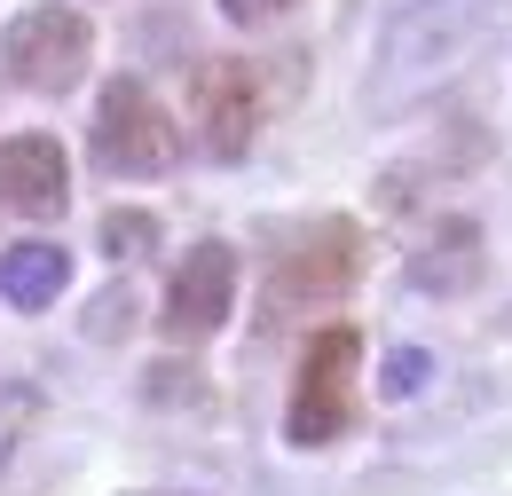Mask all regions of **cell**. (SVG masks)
<instances>
[{
  "label": "cell",
  "mask_w": 512,
  "mask_h": 496,
  "mask_svg": "<svg viewBox=\"0 0 512 496\" xmlns=\"http://www.w3.org/2000/svg\"><path fill=\"white\" fill-rule=\"evenodd\" d=\"M363 284V229L355 221H308L292 245L268 260V292H260V323L268 315H316L347 300Z\"/></svg>",
  "instance_id": "cell-1"
},
{
  "label": "cell",
  "mask_w": 512,
  "mask_h": 496,
  "mask_svg": "<svg viewBox=\"0 0 512 496\" xmlns=\"http://www.w3.org/2000/svg\"><path fill=\"white\" fill-rule=\"evenodd\" d=\"M355 363H363V331L355 323H323L300 355L292 378V410H284V441L292 449H331L355 426Z\"/></svg>",
  "instance_id": "cell-2"
},
{
  "label": "cell",
  "mask_w": 512,
  "mask_h": 496,
  "mask_svg": "<svg viewBox=\"0 0 512 496\" xmlns=\"http://www.w3.org/2000/svg\"><path fill=\"white\" fill-rule=\"evenodd\" d=\"M95 166L119 174V182H142V174H166L182 158V134L166 119V103L142 87V79H111L103 103H95Z\"/></svg>",
  "instance_id": "cell-3"
},
{
  "label": "cell",
  "mask_w": 512,
  "mask_h": 496,
  "mask_svg": "<svg viewBox=\"0 0 512 496\" xmlns=\"http://www.w3.org/2000/svg\"><path fill=\"white\" fill-rule=\"evenodd\" d=\"M87 56H95L87 8H24V16H8V32H0L8 79L32 87V95H71L79 71H87Z\"/></svg>",
  "instance_id": "cell-4"
},
{
  "label": "cell",
  "mask_w": 512,
  "mask_h": 496,
  "mask_svg": "<svg viewBox=\"0 0 512 496\" xmlns=\"http://www.w3.org/2000/svg\"><path fill=\"white\" fill-rule=\"evenodd\" d=\"M190 111H197V142L213 158H245L268 111V71L245 56H213L190 71Z\"/></svg>",
  "instance_id": "cell-5"
},
{
  "label": "cell",
  "mask_w": 512,
  "mask_h": 496,
  "mask_svg": "<svg viewBox=\"0 0 512 496\" xmlns=\"http://www.w3.org/2000/svg\"><path fill=\"white\" fill-rule=\"evenodd\" d=\"M229 308H237V252L190 245L182 268H174V284H166V300H158V331L174 347H197V339H213L229 323Z\"/></svg>",
  "instance_id": "cell-6"
},
{
  "label": "cell",
  "mask_w": 512,
  "mask_h": 496,
  "mask_svg": "<svg viewBox=\"0 0 512 496\" xmlns=\"http://www.w3.org/2000/svg\"><path fill=\"white\" fill-rule=\"evenodd\" d=\"M473 32H481V8H473V0H410V8L386 24V71L426 79V71H442Z\"/></svg>",
  "instance_id": "cell-7"
},
{
  "label": "cell",
  "mask_w": 512,
  "mask_h": 496,
  "mask_svg": "<svg viewBox=\"0 0 512 496\" xmlns=\"http://www.w3.org/2000/svg\"><path fill=\"white\" fill-rule=\"evenodd\" d=\"M0 205L24 221H56L71 205V158L56 134H8L0 142Z\"/></svg>",
  "instance_id": "cell-8"
},
{
  "label": "cell",
  "mask_w": 512,
  "mask_h": 496,
  "mask_svg": "<svg viewBox=\"0 0 512 496\" xmlns=\"http://www.w3.org/2000/svg\"><path fill=\"white\" fill-rule=\"evenodd\" d=\"M64 284H71V252L64 245L32 237V245H8V252H0V300H8V308L40 315V308L64 300Z\"/></svg>",
  "instance_id": "cell-9"
},
{
  "label": "cell",
  "mask_w": 512,
  "mask_h": 496,
  "mask_svg": "<svg viewBox=\"0 0 512 496\" xmlns=\"http://www.w3.org/2000/svg\"><path fill=\"white\" fill-rule=\"evenodd\" d=\"M410 284H418V292H473V284H481V229H473V221H442V229H434V237H426V245L410 252Z\"/></svg>",
  "instance_id": "cell-10"
},
{
  "label": "cell",
  "mask_w": 512,
  "mask_h": 496,
  "mask_svg": "<svg viewBox=\"0 0 512 496\" xmlns=\"http://www.w3.org/2000/svg\"><path fill=\"white\" fill-rule=\"evenodd\" d=\"M158 252V213H111L103 221V260H119V268H134V260H150Z\"/></svg>",
  "instance_id": "cell-11"
},
{
  "label": "cell",
  "mask_w": 512,
  "mask_h": 496,
  "mask_svg": "<svg viewBox=\"0 0 512 496\" xmlns=\"http://www.w3.org/2000/svg\"><path fill=\"white\" fill-rule=\"evenodd\" d=\"M40 426V386H0V473L16 457V441Z\"/></svg>",
  "instance_id": "cell-12"
},
{
  "label": "cell",
  "mask_w": 512,
  "mask_h": 496,
  "mask_svg": "<svg viewBox=\"0 0 512 496\" xmlns=\"http://www.w3.org/2000/svg\"><path fill=\"white\" fill-rule=\"evenodd\" d=\"M426 378H434V355H426V347H394V355H386V402L426 394Z\"/></svg>",
  "instance_id": "cell-13"
},
{
  "label": "cell",
  "mask_w": 512,
  "mask_h": 496,
  "mask_svg": "<svg viewBox=\"0 0 512 496\" xmlns=\"http://www.w3.org/2000/svg\"><path fill=\"white\" fill-rule=\"evenodd\" d=\"M229 24H245V32H260V24H276V16H292L300 0H213Z\"/></svg>",
  "instance_id": "cell-14"
},
{
  "label": "cell",
  "mask_w": 512,
  "mask_h": 496,
  "mask_svg": "<svg viewBox=\"0 0 512 496\" xmlns=\"http://www.w3.org/2000/svg\"><path fill=\"white\" fill-rule=\"evenodd\" d=\"M190 386H197L190 371H174V363H166V371H150V402H190Z\"/></svg>",
  "instance_id": "cell-15"
},
{
  "label": "cell",
  "mask_w": 512,
  "mask_h": 496,
  "mask_svg": "<svg viewBox=\"0 0 512 496\" xmlns=\"http://www.w3.org/2000/svg\"><path fill=\"white\" fill-rule=\"evenodd\" d=\"M142 496H174V489H142Z\"/></svg>",
  "instance_id": "cell-16"
}]
</instances>
